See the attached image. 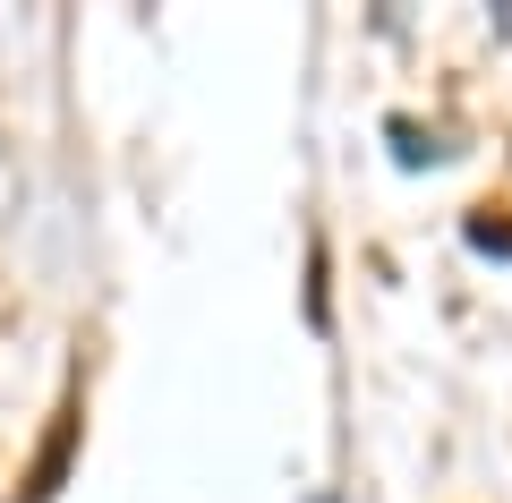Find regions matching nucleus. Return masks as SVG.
<instances>
[{
    "label": "nucleus",
    "mask_w": 512,
    "mask_h": 503,
    "mask_svg": "<svg viewBox=\"0 0 512 503\" xmlns=\"http://www.w3.org/2000/svg\"><path fill=\"white\" fill-rule=\"evenodd\" d=\"M470 248H478V256H512V231H495V222H470Z\"/></svg>",
    "instance_id": "nucleus-1"
},
{
    "label": "nucleus",
    "mask_w": 512,
    "mask_h": 503,
    "mask_svg": "<svg viewBox=\"0 0 512 503\" xmlns=\"http://www.w3.org/2000/svg\"><path fill=\"white\" fill-rule=\"evenodd\" d=\"M316 503H333V495H316Z\"/></svg>",
    "instance_id": "nucleus-2"
}]
</instances>
